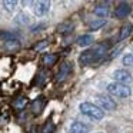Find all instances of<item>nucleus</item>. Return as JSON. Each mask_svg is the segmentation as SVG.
<instances>
[{
  "instance_id": "1",
  "label": "nucleus",
  "mask_w": 133,
  "mask_h": 133,
  "mask_svg": "<svg viewBox=\"0 0 133 133\" xmlns=\"http://www.w3.org/2000/svg\"><path fill=\"white\" fill-rule=\"evenodd\" d=\"M109 50V43H100V44H96L95 47L89 50H84L80 56H79V62L82 64H92L95 62H99L106 52Z\"/></svg>"
},
{
  "instance_id": "2",
  "label": "nucleus",
  "mask_w": 133,
  "mask_h": 133,
  "mask_svg": "<svg viewBox=\"0 0 133 133\" xmlns=\"http://www.w3.org/2000/svg\"><path fill=\"white\" fill-rule=\"evenodd\" d=\"M80 112L83 113V115L89 116V117L95 119V120H102L103 116H104V112L100 107L93 104V103H89V102H84V103L80 104Z\"/></svg>"
},
{
  "instance_id": "3",
  "label": "nucleus",
  "mask_w": 133,
  "mask_h": 133,
  "mask_svg": "<svg viewBox=\"0 0 133 133\" xmlns=\"http://www.w3.org/2000/svg\"><path fill=\"white\" fill-rule=\"evenodd\" d=\"M107 92L110 93L112 96H116V97H129L130 93H132V90H130L129 86H126V84H120V83H110L109 86H107Z\"/></svg>"
},
{
  "instance_id": "4",
  "label": "nucleus",
  "mask_w": 133,
  "mask_h": 133,
  "mask_svg": "<svg viewBox=\"0 0 133 133\" xmlns=\"http://www.w3.org/2000/svg\"><path fill=\"white\" fill-rule=\"evenodd\" d=\"M33 13L36 16H44L50 9V2L49 0H37V2H33Z\"/></svg>"
},
{
  "instance_id": "5",
  "label": "nucleus",
  "mask_w": 133,
  "mask_h": 133,
  "mask_svg": "<svg viewBox=\"0 0 133 133\" xmlns=\"http://www.w3.org/2000/svg\"><path fill=\"white\" fill-rule=\"evenodd\" d=\"M113 77H115V80H116V83H120V84H129V83H132L133 82V77H132V75H130L127 70H124V69H119V70H116L115 73H113Z\"/></svg>"
},
{
  "instance_id": "6",
  "label": "nucleus",
  "mask_w": 133,
  "mask_h": 133,
  "mask_svg": "<svg viewBox=\"0 0 133 133\" xmlns=\"http://www.w3.org/2000/svg\"><path fill=\"white\" fill-rule=\"evenodd\" d=\"M97 102L100 104V109H104V110H115L116 109V102L113 100L110 96H106V95H99L97 96Z\"/></svg>"
},
{
  "instance_id": "7",
  "label": "nucleus",
  "mask_w": 133,
  "mask_h": 133,
  "mask_svg": "<svg viewBox=\"0 0 133 133\" xmlns=\"http://www.w3.org/2000/svg\"><path fill=\"white\" fill-rule=\"evenodd\" d=\"M129 13H130V4L126 3V2L119 3V6L116 7V10H115L116 17H119V19H124L127 15H129Z\"/></svg>"
},
{
  "instance_id": "8",
  "label": "nucleus",
  "mask_w": 133,
  "mask_h": 133,
  "mask_svg": "<svg viewBox=\"0 0 133 133\" xmlns=\"http://www.w3.org/2000/svg\"><path fill=\"white\" fill-rule=\"evenodd\" d=\"M70 133H89V126L82 122H75L70 126Z\"/></svg>"
},
{
  "instance_id": "9",
  "label": "nucleus",
  "mask_w": 133,
  "mask_h": 133,
  "mask_svg": "<svg viewBox=\"0 0 133 133\" xmlns=\"http://www.w3.org/2000/svg\"><path fill=\"white\" fill-rule=\"evenodd\" d=\"M132 30H133V26L130 23H126L124 26H122L117 39H119V40H124V39H127L130 35H132Z\"/></svg>"
},
{
  "instance_id": "10",
  "label": "nucleus",
  "mask_w": 133,
  "mask_h": 133,
  "mask_svg": "<svg viewBox=\"0 0 133 133\" xmlns=\"http://www.w3.org/2000/svg\"><path fill=\"white\" fill-rule=\"evenodd\" d=\"M93 40H95V39H93L92 35H83V36H80V37H77V44L82 47L90 46V44L93 43Z\"/></svg>"
},
{
  "instance_id": "11",
  "label": "nucleus",
  "mask_w": 133,
  "mask_h": 133,
  "mask_svg": "<svg viewBox=\"0 0 133 133\" xmlns=\"http://www.w3.org/2000/svg\"><path fill=\"white\" fill-rule=\"evenodd\" d=\"M95 15L99 16V17H106V16L109 15V7H107V4H100V6H97L95 9Z\"/></svg>"
},
{
  "instance_id": "12",
  "label": "nucleus",
  "mask_w": 133,
  "mask_h": 133,
  "mask_svg": "<svg viewBox=\"0 0 133 133\" xmlns=\"http://www.w3.org/2000/svg\"><path fill=\"white\" fill-rule=\"evenodd\" d=\"M69 72H70V63H64L63 66H62V69H60V72H59V77H57V80L60 82V80H63L64 77H66L67 75H69Z\"/></svg>"
},
{
  "instance_id": "13",
  "label": "nucleus",
  "mask_w": 133,
  "mask_h": 133,
  "mask_svg": "<svg viewBox=\"0 0 133 133\" xmlns=\"http://www.w3.org/2000/svg\"><path fill=\"white\" fill-rule=\"evenodd\" d=\"M16 22H17V23L27 24L30 22V19H29V16H27L26 13H20V15H17V17H16Z\"/></svg>"
},
{
  "instance_id": "14",
  "label": "nucleus",
  "mask_w": 133,
  "mask_h": 133,
  "mask_svg": "<svg viewBox=\"0 0 133 133\" xmlns=\"http://www.w3.org/2000/svg\"><path fill=\"white\" fill-rule=\"evenodd\" d=\"M123 64L124 66H133V55L132 53H129V55H126L123 57Z\"/></svg>"
},
{
  "instance_id": "15",
  "label": "nucleus",
  "mask_w": 133,
  "mask_h": 133,
  "mask_svg": "<svg viewBox=\"0 0 133 133\" xmlns=\"http://www.w3.org/2000/svg\"><path fill=\"white\" fill-rule=\"evenodd\" d=\"M103 24H104L103 19H102V20H97V22H92V23H90V29H92V30H97L99 27H102Z\"/></svg>"
},
{
  "instance_id": "16",
  "label": "nucleus",
  "mask_w": 133,
  "mask_h": 133,
  "mask_svg": "<svg viewBox=\"0 0 133 133\" xmlns=\"http://www.w3.org/2000/svg\"><path fill=\"white\" fill-rule=\"evenodd\" d=\"M16 3H17V2H15V0H12V2H3V4L6 6V10H10V12L15 9Z\"/></svg>"
},
{
  "instance_id": "17",
  "label": "nucleus",
  "mask_w": 133,
  "mask_h": 133,
  "mask_svg": "<svg viewBox=\"0 0 133 133\" xmlns=\"http://www.w3.org/2000/svg\"><path fill=\"white\" fill-rule=\"evenodd\" d=\"M55 60H56V57H55V56H46V57H44V62H47L49 64H52Z\"/></svg>"
},
{
  "instance_id": "18",
  "label": "nucleus",
  "mask_w": 133,
  "mask_h": 133,
  "mask_svg": "<svg viewBox=\"0 0 133 133\" xmlns=\"http://www.w3.org/2000/svg\"><path fill=\"white\" fill-rule=\"evenodd\" d=\"M97 133H100V132H97Z\"/></svg>"
}]
</instances>
